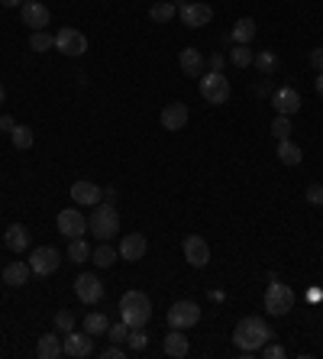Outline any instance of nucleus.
Returning a JSON list of instances; mask_svg holds the SVG:
<instances>
[{
    "mask_svg": "<svg viewBox=\"0 0 323 359\" xmlns=\"http://www.w3.org/2000/svg\"><path fill=\"white\" fill-rule=\"evenodd\" d=\"M272 337H275V331H272L262 317H242V321L236 324V331H233V343H236L242 353L262 350Z\"/></svg>",
    "mask_w": 323,
    "mask_h": 359,
    "instance_id": "nucleus-1",
    "label": "nucleus"
},
{
    "mask_svg": "<svg viewBox=\"0 0 323 359\" xmlns=\"http://www.w3.org/2000/svg\"><path fill=\"white\" fill-rule=\"evenodd\" d=\"M152 317V301L146 292H126L120 298V321L126 327H146Z\"/></svg>",
    "mask_w": 323,
    "mask_h": 359,
    "instance_id": "nucleus-2",
    "label": "nucleus"
},
{
    "mask_svg": "<svg viewBox=\"0 0 323 359\" xmlns=\"http://www.w3.org/2000/svg\"><path fill=\"white\" fill-rule=\"evenodd\" d=\"M88 230H91L101 243L103 240H113L120 233V214H117V208H113L110 201H107V204H94L91 217H88Z\"/></svg>",
    "mask_w": 323,
    "mask_h": 359,
    "instance_id": "nucleus-3",
    "label": "nucleus"
},
{
    "mask_svg": "<svg viewBox=\"0 0 323 359\" xmlns=\"http://www.w3.org/2000/svg\"><path fill=\"white\" fill-rule=\"evenodd\" d=\"M201 97L207 101V104L220 107L230 101V81H226V75L223 72H207V75H201Z\"/></svg>",
    "mask_w": 323,
    "mask_h": 359,
    "instance_id": "nucleus-4",
    "label": "nucleus"
},
{
    "mask_svg": "<svg viewBox=\"0 0 323 359\" xmlns=\"http://www.w3.org/2000/svg\"><path fill=\"white\" fill-rule=\"evenodd\" d=\"M291 304H295V294L288 285H281L278 278H272V285L265 288V311L275 314V317H285L291 311Z\"/></svg>",
    "mask_w": 323,
    "mask_h": 359,
    "instance_id": "nucleus-5",
    "label": "nucleus"
},
{
    "mask_svg": "<svg viewBox=\"0 0 323 359\" xmlns=\"http://www.w3.org/2000/svg\"><path fill=\"white\" fill-rule=\"evenodd\" d=\"M168 327H175V331H188L194 324L201 321V304L197 301H175L168 308Z\"/></svg>",
    "mask_w": 323,
    "mask_h": 359,
    "instance_id": "nucleus-6",
    "label": "nucleus"
},
{
    "mask_svg": "<svg viewBox=\"0 0 323 359\" xmlns=\"http://www.w3.org/2000/svg\"><path fill=\"white\" fill-rule=\"evenodd\" d=\"M56 49L62 52V56H84L88 52V36H84L81 29H74V26H62L58 29V36H56Z\"/></svg>",
    "mask_w": 323,
    "mask_h": 359,
    "instance_id": "nucleus-7",
    "label": "nucleus"
},
{
    "mask_svg": "<svg viewBox=\"0 0 323 359\" xmlns=\"http://www.w3.org/2000/svg\"><path fill=\"white\" fill-rule=\"evenodd\" d=\"M84 230H88V220H84V214L78 208H65L58 210V233H62L65 240H78L84 237Z\"/></svg>",
    "mask_w": 323,
    "mask_h": 359,
    "instance_id": "nucleus-8",
    "label": "nucleus"
},
{
    "mask_svg": "<svg viewBox=\"0 0 323 359\" xmlns=\"http://www.w3.org/2000/svg\"><path fill=\"white\" fill-rule=\"evenodd\" d=\"M74 294H78V301H84V304H97L103 298L101 278H97V275H91V272L78 275V278H74Z\"/></svg>",
    "mask_w": 323,
    "mask_h": 359,
    "instance_id": "nucleus-9",
    "label": "nucleus"
},
{
    "mask_svg": "<svg viewBox=\"0 0 323 359\" xmlns=\"http://www.w3.org/2000/svg\"><path fill=\"white\" fill-rule=\"evenodd\" d=\"M19 17H23V23H26L33 33H36V29H46L49 26L52 13H49V7L42 3V0H26V3L19 7Z\"/></svg>",
    "mask_w": 323,
    "mask_h": 359,
    "instance_id": "nucleus-10",
    "label": "nucleus"
},
{
    "mask_svg": "<svg viewBox=\"0 0 323 359\" xmlns=\"http://www.w3.org/2000/svg\"><path fill=\"white\" fill-rule=\"evenodd\" d=\"M29 269H33V275L58 272V249H52V246H39V249H33V256H29Z\"/></svg>",
    "mask_w": 323,
    "mask_h": 359,
    "instance_id": "nucleus-11",
    "label": "nucleus"
},
{
    "mask_svg": "<svg viewBox=\"0 0 323 359\" xmlns=\"http://www.w3.org/2000/svg\"><path fill=\"white\" fill-rule=\"evenodd\" d=\"M178 17H181L185 26L201 29L213 19V7H207V3H181V7H178Z\"/></svg>",
    "mask_w": 323,
    "mask_h": 359,
    "instance_id": "nucleus-12",
    "label": "nucleus"
},
{
    "mask_svg": "<svg viewBox=\"0 0 323 359\" xmlns=\"http://www.w3.org/2000/svg\"><path fill=\"white\" fill-rule=\"evenodd\" d=\"M94 353V340H91V333L84 331H68L65 333V356H72V359H88Z\"/></svg>",
    "mask_w": 323,
    "mask_h": 359,
    "instance_id": "nucleus-13",
    "label": "nucleus"
},
{
    "mask_svg": "<svg viewBox=\"0 0 323 359\" xmlns=\"http://www.w3.org/2000/svg\"><path fill=\"white\" fill-rule=\"evenodd\" d=\"M272 107L281 117H295L301 110V94H297L295 87H278L275 94H272Z\"/></svg>",
    "mask_w": 323,
    "mask_h": 359,
    "instance_id": "nucleus-14",
    "label": "nucleus"
},
{
    "mask_svg": "<svg viewBox=\"0 0 323 359\" xmlns=\"http://www.w3.org/2000/svg\"><path fill=\"white\" fill-rule=\"evenodd\" d=\"M188 126V104L181 101H172V104L162 107V130L168 133H178Z\"/></svg>",
    "mask_w": 323,
    "mask_h": 359,
    "instance_id": "nucleus-15",
    "label": "nucleus"
},
{
    "mask_svg": "<svg viewBox=\"0 0 323 359\" xmlns=\"http://www.w3.org/2000/svg\"><path fill=\"white\" fill-rule=\"evenodd\" d=\"M181 249H185L188 265H194V269H204V265L210 262V246H207L204 237H188Z\"/></svg>",
    "mask_w": 323,
    "mask_h": 359,
    "instance_id": "nucleus-16",
    "label": "nucleus"
},
{
    "mask_svg": "<svg viewBox=\"0 0 323 359\" xmlns=\"http://www.w3.org/2000/svg\"><path fill=\"white\" fill-rule=\"evenodd\" d=\"M178 65H181V72H185L188 78H201L204 75V68H207V58H204L201 49H181V56H178Z\"/></svg>",
    "mask_w": 323,
    "mask_h": 359,
    "instance_id": "nucleus-17",
    "label": "nucleus"
},
{
    "mask_svg": "<svg viewBox=\"0 0 323 359\" xmlns=\"http://www.w3.org/2000/svg\"><path fill=\"white\" fill-rule=\"evenodd\" d=\"M101 198H103V191L94 181H74L72 185V201L81 204V208H94V204H101Z\"/></svg>",
    "mask_w": 323,
    "mask_h": 359,
    "instance_id": "nucleus-18",
    "label": "nucleus"
},
{
    "mask_svg": "<svg viewBox=\"0 0 323 359\" xmlns=\"http://www.w3.org/2000/svg\"><path fill=\"white\" fill-rule=\"evenodd\" d=\"M146 249H149V243H146L142 233H126L123 243H120V259H126V262H139V259L146 256Z\"/></svg>",
    "mask_w": 323,
    "mask_h": 359,
    "instance_id": "nucleus-19",
    "label": "nucleus"
},
{
    "mask_svg": "<svg viewBox=\"0 0 323 359\" xmlns=\"http://www.w3.org/2000/svg\"><path fill=\"white\" fill-rule=\"evenodd\" d=\"M162 350H165V356H172V359L188 356L191 343H188L185 331H175V327H172V333H165V340H162Z\"/></svg>",
    "mask_w": 323,
    "mask_h": 359,
    "instance_id": "nucleus-20",
    "label": "nucleus"
},
{
    "mask_svg": "<svg viewBox=\"0 0 323 359\" xmlns=\"http://www.w3.org/2000/svg\"><path fill=\"white\" fill-rule=\"evenodd\" d=\"M36 356L39 359H58L65 356V340H58V333H42L36 343Z\"/></svg>",
    "mask_w": 323,
    "mask_h": 359,
    "instance_id": "nucleus-21",
    "label": "nucleus"
},
{
    "mask_svg": "<svg viewBox=\"0 0 323 359\" xmlns=\"http://www.w3.org/2000/svg\"><path fill=\"white\" fill-rule=\"evenodd\" d=\"M3 243H7V249H13V253H26L29 249V230L23 227V224H10L7 233H3Z\"/></svg>",
    "mask_w": 323,
    "mask_h": 359,
    "instance_id": "nucleus-22",
    "label": "nucleus"
},
{
    "mask_svg": "<svg viewBox=\"0 0 323 359\" xmlns=\"http://www.w3.org/2000/svg\"><path fill=\"white\" fill-rule=\"evenodd\" d=\"M256 33H258L256 19H252V17H242V19H236V23H233L230 39H236V46H249L252 39H256Z\"/></svg>",
    "mask_w": 323,
    "mask_h": 359,
    "instance_id": "nucleus-23",
    "label": "nucleus"
},
{
    "mask_svg": "<svg viewBox=\"0 0 323 359\" xmlns=\"http://www.w3.org/2000/svg\"><path fill=\"white\" fill-rule=\"evenodd\" d=\"M29 275H33L29 262H10L7 269H3V282H7L10 288H23V285L29 282Z\"/></svg>",
    "mask_w": 323,
    "mask_h": 359,
    "instance_id": "nucleus-24",
    "label": "nucleus"
},
{
    "mask_svg": "<svg viewBox=\"0 0 323 359\" xmlns=\"http://www.w3.org/2000/svg\"><path fill=\"white\" fill-rule=\"evenodd\" d=\"M278 162L281 165H301V159H304V152H301V146L291 140H278V149H275Z\"/></svg>",
    "mask_w": 323,
    "mask_h": 359,
    "instance_id": "nucleus-25",
    "label": "nucleus"
},
{
    "mask_svg": "<svg viewBox=\"0 0 323 359\" xmlns=\"http://www.w3.org/2000/svg\"><path fill=\"white\" fill-rule=\"evenodd\" d=\"M91 262L101 265V269H110V265L117 262V249L110 246V240H103V243L94 249V253H91Z\"/></svg>",
    "mask_w": 323,
    "mask_h": 359,
    "instance_id": "nucleus-26",
    "label": "nucleus"
},
{
    "mask_svg": "<svg viewBox=\"0 0 323 359\" xmlns=\"http://www.w3.org/2000/svg\"><path fill=\"white\" fill-rule=\"evenodd\" d=\"M91 253H94V249L88 246V240H84V237L68 240V259H72V262H88Z\"/></svg>",
    "mask_w": 323,
    "mask_h": 359,
    "instance_id": "nucleus-27",
    "label": "nucleus"
},
{
    "mask_svg": "<svg viewBox=\"0 0 323 359\" xmlns=\"http://www.w3.org/2000/svg\"><path fill=\"white\" fill-rule=\"evenodd\" d=\"M107 327H110V321H107V314H101V311H91L88 317H84V331L91 333V337L107 333Z\"/></svg>",
    "mask_w": 323,
    "mask_h": 359,
    "instance_id": "nucleus-28",
    "label": "nucleus"
},
{
    "mask_svg": "<svg viewBox=\"0 0 323 359\" xmlns=\"http://www.w3.org/2000/svg\"><path fill=\"white\" fill-rule=\"evenodd\" d=\"M175 13H178V7H175V3H172V0H158L156 7L149 10V17L156 19V23H168V19L175 17Z\"/></svg>",
    "mask_w": 323,
    "mask_h": 359,
    "instance_id": "nucleus-29",
    "label": "nucleus"
},
{
    "mask_svg": "<svg viewBox=\"0 0 323 359\" xmlns=\"http://www.w3.org/2000/svg\"><path fill=\"white\" fill-rule=\"evenodd\" d=\"M10 140H13V146H17V149H29V146H33V140H36V136H33V126H13V133H10Z\"/></svg>",
    "mask_w": 323,
    "mask_h": 359,
    "instance_id": "nucleus-30",
    "label": "nucleus"
},
{
    "mask_svg": "<svg viewBox=\"0 0 323 359\" xmlns=\"http://www.w3.org/2000/svg\"><path fill=\"white\" fill-rule=\"evenodd\" d=\"M52 46H56V36H49L46 29H36V33L29 36V49H33V52H49Z\"/></svg>",
    "mask_w": 323,
    "mask_h": 359,
    "instance_id": "nucleus-31",
    "label": "nucleus"
},
{
    "mask_svg": "<svg viewBox=\"0 0 323 359\" xmlns=\"http://www.w3.org/2000/svg\"><path fill=\"white\" fill-rule=\"evenodd\" d=\"M126 347H129V350H133V353L146 350V347H149V333H146V327H129Z\"/></svg>",
    "mask_w": 323,
    "mask_h": 359,
    "instance_id": "nucleus-32",
    "label": "nucleus"
},
{
    "mask_svg": "<svg viewBox=\"0 0 323 359\" xmlns=\"http://www.w3.org/2000/svg\"><path fill=\"white\" fill-rule=\"evenodd\" d=\"M252 65H258L262 75H272L278 68V58H275V52H256V56H252Z\"/></svg>",
    "mask_w": 323,
    "mask_h": 359,
    "instance_id": "nucleus-33",
    "label": "nucleus"
},
{
    "mask_svg": "<svg viewBox=\"0 0 323 359\" xmlns=\"http://www.w3.org/2000/svg\"><path fill=\"white\" fill-rule=\"evenodd\" d=\"M252 56H256V52H252L249 46H233L230 62H233L236 68H249V65H252Z\"/></svg>",
    "mask_w": 323,
    "mask_h": 359,
    "instance_id": "nucleus-34",
    "label": "nucleus"
},
{
    "mask_svg": "<svg viewBox=\"0 0 323 359\" xmlns=\"http://www.w3.org/2000/svg\"><path fill=\"white\" fill-rule=\"evenodd\" d=\"M272 136H275V140H291V117L278 114L275 120H272Z\"/></svg>",
    "mask_w": 323,
    "mask_h": 359,
    "instance_id": "nucleus-35",
    "label": "nucleus"
},
{
    "mask_svg": "<svg viewBox=\"0 0 323 359\" xmlns=\"http://www.w3.org/2000/svg\"><path fill=\"white\" fill-rule=\"evenodd\" d=\"M107 333H110V343H126L129 327L120 321V324H110V327H107Z\"/></svg>",
    "mask_w": 323,
    "mask_h": 359,
    "instance_id": "nucleus-36",
    "label": "nucleus"
},
{
    "mask_svg": "<svg viewBox=\"0 0 323 359\" xmlns=\"http://www.w3.org/2000/svg\"><path fill=\"white\" fill-rule=\"evenodd\" d=\"M56 331H62V333L74 331V314L72 311H58L56 314Z\"/></svg>",
    "mask_w": 323,
    "mask_h": 359,
    "instance_id": "nucleus-37",
    "label": "nucleus"
},
{
    "mask_svg": "<svg viewBox=\"0 0 323 359\" xmlns=\"http://www.w3.org/2000/svg\"><path fill=\"white\" fill-rule=\"evenodd\" d=\"M307 204H317V208H320L323 204V185H310V188H307Z\"/></svg>",
    "mask_w": 323,
    "mask_h": 359,
    "instance_id": "nucleus-38",
    "label": "nucleus"
},
{
    "mask_svg": "<svg viewBox=\"0 0 323 359\" xmlns=\"http://www.w3.org/2000/svg\"><path fill=\"white\" fill-rule=\"evenodd\" d=\"M262 353H265V359H285V347H278V343H265Z\"/></svg>",
    "mask_w": 323,
    "mask_h": 359,
    "instance_id": "nucleus-39",
    "label": "nucleus"
},
{
    "mask_svg": "<svg viewBox=\"0 0 323 359\" xmlns=\"http://www.w3.org/2000/svg\"><path fill=\"white\" fill-rule=\"evenodd\" d=\"M101 356L103 359H123V356H126V350H120V343H110V347H107Z\"/></svg>",
    "mask_w": 323,
    "mask_h": 359,
    "instance_id": "nucleus-40",
    "label": "nucleus"
},
{
    "mask_svg": "<svg viewBox=\"0 0 323 359\" xmlns=\"http://www.w3.org/2000/svg\"><path fill=\"white\" fill-rule=\"evenodd\" d=\"M310 65H314L317 72H323V49H314V52H310Z\"/></svg>",
    "mask_w": 323,
    "mask_h": 359,
    "instance_id": "nucleus-41",
    "label": "nucleus"
},
{
    "mask_svg": "<svg viewBox=\"0 0 323 359\" xmlns=\"http://www.w3.org/2000/svg\"><path fill=\"white\" fill-rule=\"evenodd\" d=\"M13 126H17V120H13V117H0V130H3V133H13Z\"/></svg>",
    "mask_w": 323,
    "mask_h": 359,
    "instance_id": "nucleus-42",
    "label": "nucleus"
},
{
    "mask_svg": "<svg viewBox=\"0 0 323 359\" xmlns=\"http://www.w3.org/2000/svg\"><path fill=\"white\" fill-rule=\"evenodd\" d=\"M207 65H210V72H223V65H226V58H223V56H213L210 62H207Z\"/></svg>",
    "mask_w": 323,
    "mask_h": 359,
    "instance_id": "nucleus-43",
    "label": "nucleus"
},
{
    "mask_svg": "<svg viewBox=\"0 0 323 359\" xmlns=\"http://www.w3.org/2000/svg\"><path fill=\"white\" fill-rule=\"evenodd\" d=\"M0 3H3V7H23L26 0H0Z\"/></svg>",
    "mask_w": 323,
    "mask_h": 359,
    "instance_id": "nucleus-44",
    "label": "nucleus"
},
{
    "mask_svg": "<svg viewBox=\"0 0 323 359\" xmlns=\"http://www.w3.org/2000/svg\"><path fill=\"white\" fill-rule=\"evenodd\" d=\"M317 94L323 97V72H320V75H317Z\"/></svg>",
    "mask_w": 323,
    "mask_h": 359,
    "instance_id": "nucleus-45",
    "label": "nucleus"
},
{
    "mask_svg": "<svg viewBox=\"0 0 323 359\" xmlns=\"http://www.w3.org/2000/svg\"><path fill=\"white\" fill-rule=\"evenodd\" d=\"M3 97H7V94H3V87H0V104H3Z\"/></svg>",
    "mask_w": 323,
    "mask_h": 359,
    "instance_id": "nucleus-46",
    "label": "nucleus"
}]
</instances>
